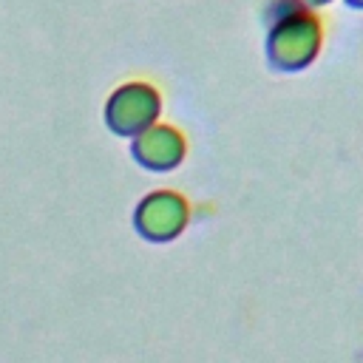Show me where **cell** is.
Returning a JSON list of instances; mask_svg holds the SVG:
<instances>
[{"instance_id":"cell-1","label":"cell","mask_w":363,"mask_h":363,"mask_svg":"<svg viewBox=\"0 0 363 363\" xmlns=\"http://www.w3.org/2000/svg\"><path fill=\"white\" fill-rule=\"evenodd\" d=\"M264 54L275 71H303L323 45V20L301 0H272L264 11Z\"/></svg>"},{"instance_id":"cell-2","label":"cell","mask_w":363,"mask_h":363,"mask_svg":"<svg viewBox=\"0 0 363 363\" xmlns=\"http://www.w3.org/2000/svg\"><path fill=\"white\" fill-rule=\"evenodd\" d=\"M162 116V94L147 79H128L116 85L102 108V119L111 133L122 139H133Z\"/></svg>"},{"instance_id":"cell-5","label":"cell","mask_w":363,"mask_h":363,"mask_svg":"<svg viewBox=\"0 0 363 363\" xmlns=\"http://www.w3.org/2000/svg\"><path fill=\"white\" fill-rule=\"evenodd\" d=\"M301 3H306L309 9H320V6H329L332 0H301Z\"/></svg>"},{"instance_id":"cell-3","label":"cell","mask_w":363,"mask_h":363,"mask_svg":"<svg viewBox=\"0 0 363 363\" xmlns=\"http://www.w3.org/2000/svg\"><path fill=\"white\" fill-rule=\"evenodd\" d=\"M190 224V201L176 190H150L133 210V227L145 241L167 244Z\"/></svg>"},{"instance_id":"cell-6","label":"cell","mask_w":363,"mask_h":363,"mask_svg":"<svg viewBox=\"0 0 363 363\" xmlns=\"http://www.w3.org/2000/svg\"><path fill=\"white\" fill-rule=\"evenodd\" d=\"M349 9H363V0H346Z\"/></svg>"},{"instance_id":"cell-4","label":"cell","mask_w":363,"mask_h":363,"mask_svg":"<svg viewBox=\"0 0 363 363\" xmlns=\"http://www.w3.org/2000/svg\"><path fill=\"white\" fill-rule=\"evenodd\" d=\"M130 156L145 170L167 173V170H176L184 162L187 139L176 125L156 122V125H150L147 130H142L139 136L130 139Z\"/></svg>"}]
</instances>
